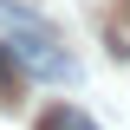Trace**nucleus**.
I'll list each match as a JSON object with an SVG mask.
<instances>
[{
	"label": "nucleus",
	"mask_w": 130,
	"mask_h": 130,
	"mask_svg": "<svg viewBox=\"0 0 130 130\" xmlns=\"http://www.w3.org/2000/svg\"><path fill=\"white\" fill-rule=\"evenodd\" d=\"M39 130H98V124L78 111V104H52V111L39 117Z\"/></svg>",
	"instance_id": "1"
},
{
	"label": "nucleus",
	"mask_w": 130,
	"mask_h": 130,
	"mask_svg": "<svg viewBox=\"0 0 130 130\" xmlns=\"http://www.w3.org/2000/svg\"><path fill=\"white\" fill-rule=\"evenodd\" d=\"M13 91H20V65H13V52L0 46V104H13Z\"/></svg>",
	"instance_id": "2"
}]
</instances>
